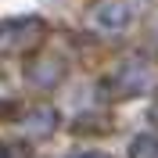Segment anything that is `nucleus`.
<instances>
[{"label":"nucleus","mask_w":158,"mask_h":158,"mask_svg":"<svg viewBox=\"0 0 158 158\" xmlns=\"http://www.w3.org/2000/svg\"><path fill=\"white\" fill-rule=\"evenodd\" d=\"M32 36H40V22H7L0 25V50H18L36 43Z\"/></svg>","instance_id":"nucleus-1"},{"label":"nucleus","mask_w":158,"mask_h":158,"mask_svg":"<svg viewBox=\"0 0 158 158\" xmlns=\"http://www.w3.org/2000/svg\"><path fill=\"white\" fill-rule=\"evenodd\" d=\"M126 22H129V11L122 7V4H115V0H108V4H101V7L94 11V25H101V29H108V32L122 29Z\"/></svg>","instance_id":"nucleus-2"},{"label":"nucleus","mask_w":158,"mask_h":158,"mask_svg":"<svg viewBox=\"0 0 158 158\" xmlns=\"http://www.w3.org/2000/svg\"><path fill=\"white\" fill-rule=\"evenodd\" d=\"M129 158H158V133H140L129 144Z\"/></svg>","instance_id":"nucleus-3"},{"label":"nucleus","mask_w":158,"mask_h":158,"mask_svg":"<svg viewBox=\"0 0 158 158\" xmlns=\"http://www.w3.org/2000/svg\"><path fill=\"white\" fill-rule=\"evenodd\" d=\"M72 158H108L104 151H83V155H72Z\"/></svg>","instance_id":"nucleus-4"},{"label":"nucleus","mask_w":158,"mask_h":158,"mask_svg":"<svg viewBox=\"0 0 158 158\" xmlns=\"http://www.w3.org/2000/svg\"><path fill=\"white\" fill-rule=\"evenodd\" d=\"M0 158H11V151H7V148H0Z\"/></svg>","instance_id":"nucleus-5"}]
</instances>
